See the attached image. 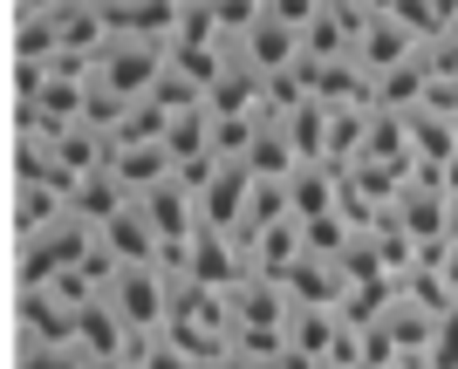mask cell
<instances>
[{
    "label": "cell",
    "mask_w": 458,
    "mask_h": 369,
    "mask_svg": "<svg viewBox=\"0 0 458 369\" xmlns=\"http://www.w3.org/2000/svg\"><path fill=\"white\" fill-rule=\"evenodd\" d=\"M165 335H172L178 349H191L199 363H219V356H226V335H233L226 288L178 281V288H172V314H165Z\"/></svg>",
    "instance_id": "6da1fadb"
},
{
    "label": "cell",
    "mask_w": 458,
    "mask_h": 369,
    "mask_svg": "<svg viewBox=\"0 0 458 369\" xmlns=\"http://www.w3.org/2000/svg\"><path fill=\"white\" fill-rule=\"evenodd\" d=\"M172 273L157 267H116V281L103 288V301H110V314L123 322V335L131 342H151V335H165V314H172Z\"/></svg>",
    "instance_id": "7a4b0ae2"
},
{
    "label": "cell",
    "mask_w": 458,
    "mask_h": 369,
    "mask_svg": "<svg viewBox=\"0 0 458 369\" xmlns=\"http://www.w3.org/2000/svg\"><path fill=\"white\" fill-rule=\"evenodd\" d=\"M157 69H165V41L110 35L96 48V62H89V89H103V96H116V103H144V89H151Z\"/></svg>",
    "instance_id": "3957f363"
},
{
    "label": "cell",
    "mask_w": 458,
    "mask_h": 369,
    "mask_svg": "<svg viewBox=\"0 0 458 369\" xmlns=\"http://www.w3.org/2000/svg\"><path fill=\"white\" fill-rule=\"evenodd\" d=\"M89 247H96V233L82 226V219H55V226H41V233L21 239V281L41 288V281L82 267V253H89Z\"/></svg>",
    "instance_id": "277c9868"
},
{
    "label": "cell",
    "mask_w": 458,
    "mask_h": 369,
    "mask_svg": "<svg viewBox=\"0 0 458 369\" xmlns=\"http://www.w3.org/2000/svg\"><path fill=\"white\" fill-rule=\"evenodd\" d=\"M247 192H253V172H247V164H212L206 185L191 192L199 226H212V233H240V219H247Z\"/></svg>",
    "instance_id": "5b68a950"
},
{
    "label": "cell",
    "mask_w": 458,
    "mask_h": 369,
    "mask_svg": "<svg viewBox=\"0 0 458 369\" xmlns=\"http://www.w3.org/2000/svg\"><path fill=\"white\" fill-rule=\"evenodd\" d=\"M178 281H199V288H233V281H247V247H240V233H212V226H199L185 247V273Z\"/></svg>",
    "instance_id": "8992f818"
},
{
    "label": "cell",
    "mask_w": 458,
    "mask_h": 369,
    "mask_svg": "<svg viewBox=\"0 0 458 369\" xmlns=\"http://www.w3.org/2000/svg\"><path fill=\"white\" fill-rule=\"evenodd\" d=\"M103 172L123 185L131 198H144L151 185H165V178L178 172L172 151H165V137H131V144H110V157H103Z\"/></svg>",
    "instance_id": "52a82bcc"
},
{
    "label": "cell",
    "mask_w": 458,
    "mask_h": 369,
    "mask_svg": "<svg viewBox=\"0 0 458 369\" xmlns=\"http://www.w3.org/2000/svg\"><path fill=\"white\" fill-rule=\"evenodd\" d=\"M226 308H233V329H287L294 294H287V281L247 273V281H233V288H226Z\"/></svg>",
    "instance_id": "ba28073f"
},
{
    "label": "cell",
    "mask_w": 458,
    "mask_h": 369,
    "mask_svg": "<svg viewBox=\"0 0 458 369\" xmlns=\"http://www.w3.org/2000/svg\"><path fill=\"white\" fill-rule=\"evenodd\" d=\"M233 55L247 62L253 76H287V69H294V62H301V35H294V28H281V21H253L247 35L233 41Z\"/></svg>",
    "instance_id": "9c48e42d"
},
{
    "label": "cell",
    "mask_w": 458,
    "mask_h": 369,
    "mask_svg": "<svg viewBox=\"0 0 458 369\" xmlns=\"http://www.w3.org/2000/svg\"><path fill=\"white\" fill-rule=\"evenodd\" d=\"M96 239H103V253H110L116 267H151V260H157V233H151V219L137 213V198L123 205V213L103 219Z\"/></svg>",
    "instance_id": "30bf717a"
},
{
    "label": "cell",
    "mask_w": 458,
    "mask_h": 369,
    "mask_svg": "<svg viewBox=\"0 0 458 369\" xmlns=\"http://www.w3.org/2000/svg\"><path fill=\"white\" fill-rule=\"evenodd\" d=\"M21 335L28 342H76V301L55 288H21Z\"/></svg>",
    "instance_id": "8fae6325"
},
{
    "label": "cell",
    "mask_w": 458,
    "mask_h": 369,
    "mask_svg": "<svg viewBox=\"0 0 458 369\" xmlns=\"http://www.w3.org/2000/svg\"><path fill=\"white\" fill-rule=\"evenodd\" d=\"M69 219V185L62 178H21L14 185V233H41V226H55Z\"/></svg>",
    "instance_id": "7c38bea8"
},
{
    "label": "cell",
    "mask_w": 458,
    "mask_h": 369,
    "mask_svg": "<svg viewBox=\"0 0 458 369\" xmlns=\"http://www.w3.org/2000/svg\"><path fill=\"white\" fill-rule=\"evenodd\" d=\"M76 349L82 356H123V363H131V335H123V322L110 314L103 294H89L76 308Z\"/></svg>",
    "instance_id": "4fadbf2b"
},
{
    "label": "cell",
    "mask_w": 458,
    "mask_h": 369,
    "mask_svg": "<svg viewBox=\"0 0 458 369\" xmlns=\"http://www.w3.org/2000/svg\"><path fill=\"white\" fill-rule=\"evenodd\" d=\"M335 198H343V172H328V164H301L287 178V219L335 213Z\"/></svg>",
    "instance_id": "5bb4252c"
},
{
    "label": "cell",
    "mask_w": 458,
    "mask_h": 369,
    "mask_svg": "<svg viewBox=\"0 0 458 369\" xmlns=\"http://www.w3.org/2000/svg\"><path fill=\"white\" fill-rule=\"evenodd\" d=\"M123 205H131V192H123L110 172H89V178H76V185H69V219H82L89 233H96L110 213H123Z\"/></svg>",
    "instance_id": "9a60e30c"
},
{
    "label": "cell",
    "mask_w": 458,
    "mask_h": 369,
    "mask_svg": "<svg viewBox=\"0 0 458 369\" xmlns=\"http://www.w3.org/2000/svg\"><path fill=\"white\" fill-rule=\"evenodd\" d=\"M55 55H62L55 14H21V28H14V69H48Z\"/></svg>",
    "instance_id": "2e32d148"
},
{
    "label": "cell",
    "mask_w": 458,
    "mask_h": 369,
    "mask_svg": "<svg viewBox=\"0 0 458 369\" xmlns=\"http://www.w3.org/2000/svg\"><path fill=\"white\" fill-rule=\"evenodd\" d=\"M82 349L76 342H21V363L14 369H76Z\"/></svg>",
    "instance_id": "e0dca14e"
},
{
    "label": "cell",
    "mask_w": 458,
    "mask_h": 369,
    "mask_svg": "<svg viewBox=\"0 0 458 369\" xmlns=\"http://www.w3.org/2000/svg\"><path fill=\"white\" fill-rule=\"evenodd\" d=\"M212 369H281V356H247V349H226Z\"/></svg>",
    "instance_id": "ac0fdd59"
},
{
    "label": "cell",
    "mask_w": 458,
    "mask_h": 369,
    "mask_svg": "<svg viewBox=\"0 0 458 369\" xmlns=\"http://www.w3.org/2000/svg\"><path fill=\"white\" fill-rule=\"evenodd\" d=\"M69 0H21V14H62Z\"/></svg>",
    "instance_id": "d6986e66"
},
{
    "label": "cell",
    "mask_w": 458,
    "mask_h": 369,
    "mask_svg": "<svg viewBox=\"0 0 458 369\" xmlns=\"http://www.w3.org/2000/svg\"><path fill=\"white\" fill-rule=\"evenodd\" d=\"M76 369H131V363H123V356H82Z\"/></svg>",
    "instance_id": "ffe728a7"
},
{
    "label": "cell",
    "mask_w": 458,
    "mask_h": 369,
    "mask_svg": "<svg viewBox=\"0 0 458 369\" xmlns=\"http://www.w3.org/2000/svg\"><path fill=\"white\" fill-rule=\"evenodd\" d=\"M377 369H411V363H377Z\"/></svg>",
    "instance_id": "44dd1931"
}]
</instances>
